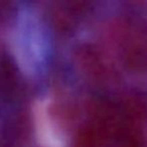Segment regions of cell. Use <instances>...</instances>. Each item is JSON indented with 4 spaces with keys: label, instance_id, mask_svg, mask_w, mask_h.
<instances>
[]
</instances>
